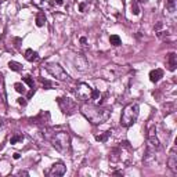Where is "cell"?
Masks as SVG:
<instances>
[{
  "instance_id": "6da1fadb",
  "label": "cell",
  "mask_w": 177,
  "mask_h": 177,
  "mask_svg": "<svg viewBox=\"0 0 177 177\" xmlns=\"http://www.w3.org/2000/svg\"><path fill=\"white\" fill-rule=\"evenodd\" d=\"M82 113L88 122H91L93 125H101L109 119L111 116V109L104 108L100 105H93V104H85L82 107Z\"/></svg>"
},
{
  "instance_id": "7a4b0ae2",
  "label": "cell",
  "mask_w": 177,
  "mask_h": 177,
  "mask_svg": "<svg viewBox=\"0 0 177 177\" xmlns=\"http://www.w3.org/2000/svg\"><path fill=\"white\" fill-rule=\"evenodd\" d=\"M48 141L53 144V147L58 151V152H68L71 148V137L69 133L67 132H56L51 133L48 137Z\"/></svg>"
},
{
  "instance_id": "3957f363",
  "label": "cell",
  "mask_w": 177,
  "mask_h": 177,
  "mask_svg": "<svg viewBox=\"0 0 177 177\" xmlns=\"http://www.w3.org/2000/svg\"><path fill=\"white\" fill-rule=\"evenodd\" d=\"M138 112H140V107L138 104H129L125 107L123 112L121 115V125L123 127H130L136 123L137 118H138Z\"/></svg>"
},
{
  "instance_id": "277c9868",
  "label": "cell",
  "mask_w": 177,
  "mask_h": 177,
  "mask_svg": "<svg viewBox=\"0 0 177 177\" xmlns=\"http://www.w3.org/2000/svg\"><path fill=\"white\" fill-rule=\"evenodd\" d=\"M44 68H46V71H47L53 78H56L58 80H68L69 79V75L65 72L64 68L58 64H51V62H48V64H46Z\"/></svg>"
},
{
  "instance_id": "5b68a950",
  "label": "cell",
  "mask_w": 177,
  "mask_h": 177,
  "mask_svg": "<svg viewBox=\"0 0 177 177\" xmlns=\"http://www.w3.org/2000/svg\"><path fill=\"white\" fill-rule=\"evenodd\" d=\"M57 102H58V105H60L61 111H62L64 113H67V115L75 113L78 111L76 102H75L73 100H71V98H68V97H58V98H57Z\"/></svg>"
},
{
  "instance_id": "8992f818",
  "label": "cell",
  "mask_w": 177,
  "mask_h": 177,
  "mask_svg": "<svg viewBox=\"0 0 177 177\" xmlns=\"http://www.w3.org/2000/svg\"><path fill=\"white\" fill-rule=\"evenodd\" d=\"M147 143H148V148L154 149V151H159L161 149V143L157 137V130L152 123L148 125V133H147Z\"/></svg>"
},
{
  "instance_id": "52a82bcc",
  "label": "cell",
  "mask_w": 177,
  "mask_h": 177,
  "mask_svg": "<svg viewBox=\"0 0 177 177\" xmlns=\"http://www.w3.org/2000/svg\"><path fill=\"white\" fill-rule=\"evenodd\" d=\"M93 90L94 88H91L87 83H80V85H78L76 90H75V96H76L78 100H82V101L91 100Z\"/></svg>"
},
{
  "instance_id": "ba28073f",
  "label": "cell",
  "mask_w": 177,
  "mask_h": 177,
  "mask_svg": "<svg viewBox=\"0 0 177 177\" xmlns=\"http://www.w3.org/2000/svg\"><path fill=\"white\" fill-rule=\"evenodd\" d=\"M65 172H67V167H65L64 163L61 162H57L51 166V169L48 170V176L51 177H60V176H64Z\"/></svg>"
},
{
  "instance_id": "9c48e42d",
  "label": "cell",
  "mask_w": 177,
  "mask_h": 177,
  "mask_svg": "<svg viewBox=\"0 0 177 177\" xmlns=\"http://www.w3.org/2000/svg\"><path fill=\"white\" fill-rule=\"evenodd\" d=\"M167 166L169 169L173 172L174 174L177 173V155H176V148H173L169 154V158H167Z\"/></svg>"
},
{
  "instance_id": "30bf717a",
  "label": "cell",
  "mask_w": 177,
  "mask_h": 177,
  "mask_svg": "<svg viewBox=\"0 0 177 177\" xmlns=\"http://www.w3.org/2000/svg\"><path fill=\"white\" fill-rule=\"evenodd\" d=\"M163 78V71L159 68L157 69H152L151 72H149V80L152 82V83H157V82H159Z\"/></svg>"
},
{
  "instance_id": "8fae6325",
  "label": "cell",
  "mask_w": 177,
  "mask_h": 177,
  "mask_svg": "<svg viewBox=\"0 0 177 177\" xmlns=\"http://www.w3.org/2000/svg\"><path fill=\"white\" fill-rule=\"evenodd\" d=\"M166 61H167V68H169L170 71H174L176 67H177V56H176V53H170V54H167Z\"/></svg>"
},
{
  "instance_id": "7c38bea8",
  "label": "cell",
  "mask_w": 177,
  "mask_h": 177,
  "mask_svg": "<svg viewBox=\"0 0 177 177\" xmlns=\"http://www.w3.org/2000/svg\"><path fill=\"white\" fill-rule=\"evenodd\" d=\"M25 58H26L29 62H33V61H36L37 58H39V56H37L36 51H33L32 48H28V50L25 51Z\"/></svg>"
},
{
  "instance_id": "4fadbf2b",
  "label": "cell",
  "mask_w": 177,
  "mask_h": 177,
  "mask_svg": "<svg viewBox=\"0 0 177 177\" xmlns=\"http://www.w3.org/2000/svg\"><path fill=\"white\" fill-rule=\"evenodd\" d=\"M44 24H46V15H44V12L43 11L37 12V15H36V26L42 28V26H44Z\"/></svg>"
},
{
  "instance_id": "5bb4252c",
  "label": "cell",
  "mask_w": 177,
  "mask_h": 177,
  "mask_svg": "<svg viewBox=\"0 0 177 177\" xmlns=\"http://www.w3.org/2000/svg\"><path fill=\"white\" fill-rule=\"evenodd\" d=\"M8 68L11 69V71H14V72H21L22 71V65L15 62V61H10L8 62Z\"/></svg>"
},
{
  "instance_id": "9a60e30c",
  "label": "cell",
  "mask_w": 177,
  "mask_h": 177,
  "mask_svg": "<svg viewBox=\"0 0 177 177\" xmlns=\"http://www.w3.org/2000/svg\"><path fill=\"white\" fill-rule=\"evenodd\" d=\"M109 42H111L112 46H121L122 44L121 37L118 36V35H111V36H109Z\"/></svg>"
},
{
  "instance_id": "2e32d148",
  "label": "cell",
  "mask_w": 177,
  "mask_h": 177,
  "mask_svg": "<svg viewBox=\"0 0 177 177\" xmlns=\"http://www.w3.org/2000/svg\"><path fill=\"white\" fill-rule=\"evenodd\" d=\"M22 140H24V136L17 133V134H14V136L10 138V144H11V145H15L17 143H20V141H22Z\"/></svg>"
},
{
  "instance_id": "e0dca14e",
  "label": "cell",
  "mask_w": 177,
  "mask_h": 177,
  "mask_svg": "<svg viewBox=\"0 0 177 177\" xmlns=\"http://www.w3.org/2000/svg\"><path fill=\"white\" fill-rule=\"evenodd\" d=\"M166 8L169 12H174L176 10V0H167L166 1Z\"/></svg>"
},
{
  "instance_id": "ac0fdd59",
  "label": "cell",
  "mask_w": 177,
  "mask_h": 177,
  "mask_svg": "<svg viewBox=\"0 0 177 177\" xmlns=\"http://www.w3.org/2000/svg\"><path fill=\"white\" fill-rule=\"evenodd\" d=\"M130 8H132V12L134 14V15H138V14H140V7H138V4H137L136 0H133V1H132Z\"/></svg>"
},
{
  "instance_id": "d6986e66",
  "label": "cell",
  "mask_w": 177,
  "mask_h": 177,
  "mask_svg": "<svg viewBox=\"0 0 177 177\" xmlns=\"http://www.w3.org/2000/svg\"><path fill=\"white\" fill-rule=\"evenodd\" d=\"M109 137V132H104V134H98V136H96V140L100 141V143H105V141L108 140Z\"/></svg>"
},
{
  "instance_id": "ffe728a7",
  "label": "cell",
  "mask_w": 177,
  "mask_h": 177,
  "mask_svg": "<svg viewBox=\"0 0 177 177\" xmlns=\"http://www.w3.org/2000/svg\"><path fill=\"white\" fill-rule=\"evenodd\" d=\"M24 82L25 83H28V86L31 88H35V82H33V78L31 76V75H26V76L24 78Z\"/></svg>"
},
{
  "instance_id": "44dd1931",
  "label": "cell",
  "mask_w": 177,
  "mask_h": 177,
  "mask_svg": "<svg viewBox=\"0 0 177 177\" xmlns=\"http://www.w3.org/2000/svg\"><path fill=\"white\" fill-rule=\"evenodd\" d=\"M14 88H15L18 93H21V94H24L25 93V87H24L22 83H15V85H14Z\"/></svg>"
},
{
  "instance_id": "7402d4cb",
  "label": "cell",
  "mask_w": 177,
  "mask_h": 177,
  "mask_svg": "<svg viewBox=\"0 0 177 177\" xmlns=\"http://www.w3.org/2000/svg\"><path fill=\"white\" fill-rule=\"evenodd\" d=\"M42 82H43V86H44V88H50V87H51V83H50V82H48V80H42Z\"/></svg>"
},
{
  "instance_id": "603a6c76",
  "label": "cell",
  "mask_w": 177,
  "mask_h": 177,
  "mask_svg": "<svg viewBox=\"0 0 177 177\" xmlns=\"http://www.w3.org/2000/svg\"><path fill=\"white\" fill-rule=\"evenodd\" d=\"M18 104L25 107V105H26V100H25V98H18Z\"/></svg>"
},
{
  "instance_id": "cb8c5ba5",
  "label": "cell",
  "mask_w": 177,
  "mask_h": 177,
  "mask_svg": "<svg viewBox=\"0 0 177 177\" xmlns=\"http://www.w3.org/2000/svg\"><path fill=\"white\" fill-rule=\"evenodd\" d=\"M85 7H86V4L82 3L80 6H79V11H85Z\"/></svg>"
},
{
  "instance_id": "d4e9b609",
  "label": "cell",
  "mask_w": 177,
  "mask_h": 177,
  "mask_svg": "<svg viewBox=\"0 0 177 177\" xmlns=\"http://www.w3.org/2000/svg\"><path fill=\"white\" fill-rule=\"evenodd\" d=\"M161 28H162V22H158V24L155 25V29L158 31V29H161Z\"/></svg>"
},
{
  "instance_id": "484cf974",
  "label": "cell",
  "mask_w": 177,
  "mask_h": 177,
  "mask_svg": "<svg viewBox=\"0 0 177 177\" xmlns=\"http://www.w3.org/2000/svg\"><path fill=\"white\" fill-rule=\"evenodd\" d=\"M18 174H20V176H22V174H24V176H28V172H24V170H21Z\"/></svg>"
},
{
  "instance_id": "4316f807",
  "label": "cell",
  "mask_w": 177,
  "mask_h": 177,
  "mask_svg": "<svg viewBox=\"0 0 177 177\" xmlns=\"http://www.w3.org/2000/svg\"><path fill=\"white\" fill-rule=\"evenodd\" d=\"M86 42H87L86 40V37H80V43L82 44H86Z\"/></svg>"
},
{
  "instance_id": "83f0119b",
  "label": "cell",
  "mask_w": 177,
  "mask_h": 177,
  "mask_svg": "<svg viewBox=\"0 0 177 177\" xmlns=\"http://www.w3.org/2000/svg\"><path fill=\"white\" fill-rule=\"evenodd\" d=\"M33 94H35V88H32V90H31V91H29V96H28V97H32Z\"/></svg>"
},
{
  "instance_id": "f1b7e54d",
  "label": "cell",
  "mask_w": 177,
  "mask_h": 177,
  "mask_svg": "<svg viewBox=\"0 0 177 177\" xmlns=\"http://www.w3.org/2000/svg\"><path fill=\"white\" fill-rule=\"evenodd\" d=\"M56 3L58 4V6H61V4L64 3V0H56Z\"/></svg>"
},
{
  "instance_id": "f546056e",
  "label": "cell",
  "mask_w": 177,
  "mask_h": 177,
  "mask_svg": "<svg viewBox=\"0 0 177 177\" xmlns=\"http://www.w3.org/2000/svg\"><path fill=\"white\" fill-rule=\"evenodd\" d=\"M14 159H20V154H18V152L14 154Z\"/></svg>"
},
{
  "instance_id": "4dcf8cb0",
  "label": "cell",
  "mask_w": 177,
  "mask_h": 177,
  "mask_svg": "<svg viewBox=\"0 0 177 177\" xmlns=\"http://www.w3.org/2000/svg\"><path fill=\"white\" fill-rule=\"evenodd\" d=\"M136 1H140V3H147L148 0H136Z\"/></svg>"
}]
</instances>
